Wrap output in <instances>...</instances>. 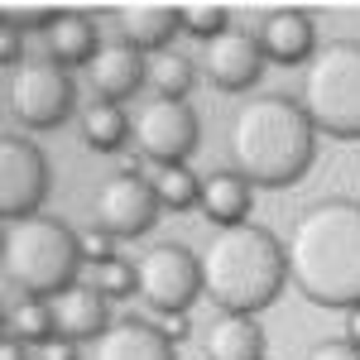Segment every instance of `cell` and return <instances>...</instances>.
Listing matches in <instances>:
<instances>
[{
	"mask_svg": "<svg viewBox=\"0 0 360 360\" xmlns=\"http://www.w3.org/2000/svg\"><path fill=\"white\" fill-rule=\"evenodd\" d=\"M5 106L29 130H58L77 111V82L68 68H58L49 58H39V63L29 58L5 77Z\"/></svg>",
	"mask_w": 360,
	"mask_h": 360,
	"instance_id": "8992f818",
	"label": "cell"
},
{
	"mask_svg": "<svg viewBox=\"0 0 360 360\" xmlns=\"http://www.w3.org/2000/svg\"><path fill=\"white\" fill-rule=\"evenodd\" d=\"M255 39H259L264 58L278 68H298V63L317 58V25L307 10H269L255 25Z\"/></svg>",
	"mask_w": 360,
	"mask_h": 360,
	"instance_id": "7c38bea8",
	"label": "cell"
},
{
	"mask_svg": "<svg viewBox=\"0 0 360 360\" xmlns=\"http://www.w3.org/2000/svg\"><path fill=\"white\" fill-rule=\"evenodd\" d=\"M288 278L312 307H360V202L322 197L288 236Z\"/></svg>",
	"mask_w": 360,
	"mask_h": 360,
	"instance_id": "6da1fadb",
	"label": "cell"
},
{
	"mask_svg": "<svg viewBox=\"0 0 360 360\" xmlns=\"http://www.w3.org/2000/svg\"><path fill=\"white\" fill-rule=\"evenodd\" d=\"M0 269L5 288L25 298H58L77 283L82 269V236L68 231L58 217H29V221H5L0 240Z\"/></svg>",
	"mask_w": 360,
	"mask_h": 360,
	"instance_id": "277c9868",
	"label": "cell"
},
{
	"mask_svg": "<svg viewBox=\"0 0 360 360\" xmlns=\"http://www.w3.org/2000/svg\"><path fill=\"white\" fill-rule=\"evenodd\" d=\"M202 255L178 240H159L139 259V298L159 317H188V307L202 298Z\"/></svg>",
	"mask_w": 360,
	"mask_h": 360,
	"instance_id": "52a82bcc",
	"label": "cell"
},
{
	"mask_svg": "<svg viewBox=\"0 0 360 360\" xmlns=\"http://www.w3.org/2000/svg\"><path fill=\"white\" fill-rule=\"evenodd\" d=\"M207 360H264V327L245 312H217L212 327L202 332Z\"/></svg>",
	"mask_w": 360,
	"mask_h": 360,
	"instance_id": "ac0fdd59",
	"label": "cell"
},
{
	"mask_svg": "<svg viewBox=\"0 0 360 360\" xmlns=\"http://www.w3.org/2000/svg\"><path fill=\"white\" fill-rule=\"evenodd\" d=\"M288 283V245L269 226H226L202 250V288L217 312L259 317Z\"/></svg>",
	"mask_w": 360,
	"mask_h": 360,
	"instance_id": "3957f363",
	"label": "cell"
},
{
	"mask_svg": "<svg viewBox=\"0 0 360 360\" xmlns=\"http://www.w3.org/2000/svg\"><path fill=\"white\" fill-rule=\"evenodd\" d=\"M111 259H120V255H115V236H106L101 226L82 231V264H96V269H106Z\"/></svg>",
	"mask_w": 360,
	"mask_h": 360,
	"instance_id": "4316f807",
	"label": "cell"
},
{
	"mask_svg": "<svg viewBox=\"0 0 360 360\" xmlns=\"http://www.w3.org/2000/svg\"><path fill=\"white\" fill-rule=\"evenodd\" d=\"M0 63L15 72L20 63H29L25 58V29H15V25H5V34H0Z\"/></svg>",
	"mask_w": 360,
	"mask_h": 360,
	"instance_id": "83f0119b",
	"label": "cell"
},
{
	"mask_svg": "<svg viewBox=\"0 0 360 360\" xmlns=\"http://www.w3.org/2000/svg\"><path fill=\"white\" fill-rule=\"evenodd\" d=\"M303 360H360V351L341 336V341H317V346H307Z\"/></svg>",
	"mask_w": 360,
	"mask_h": 360,
	"instance_id": "f1b7e54d",
	"label": "cell"
},
{
	"mask_svg": "<svg viewBox=\"0 0 360 360\" xmlns=\"http://www.w3.org/2000/svg\"><path fill=\"white\" fill-rule=\"evenodd\" d=\"M39 360H77V341H68V336H49V341L39 346Z\"/></svg>",
	"mask_w": 360,
	"mask_h": 360,
	"instance_id": "f546056e",
	"label": "cell"
},
{
	"mask_svg": "<svg viewBox=\"0 0 360 360\" xmlns=\"http://www.w3.org/2000/svg\"><path fill=\"white\" fill-rule=\"evenodd\" d=\"M231 159L259 188H293L317 159V125L293 96H255L231 120Z\"/></svg>",
	"mask_w": 360,
	"mask_h": 360,
	"instance_id": "7a4b0ae2",
	"label": "cell"
},
{
	"mask_svg": "<svg viewBox=\"0 0 360 360\" xmlns=\"http://www.w3.org/2000/svg\"><path fill=\"white\" fill-rule=\"evenodd\" d=\"M63 15V10H53V5H5V25H15V29H25V25H34V29H53V20Z\"/></svg>",
	"mask_w": 360,
	"mask_h": 360,
	"instance_id": "484cf974",
	"label": "cell"
},
{
	"mask_svg": "<svg viewBox=\"0 0 360 360\" xmlns=\"http://www.w3.org/2000/svg\"><path fill=\"white\" fill-rule=\"evenodd\" d=\"M44 49H49V63L58 68H91L96 58H101V25H96V15H86V10H63L53 20V29L44 34Z\"/></svg>",
	"mask_w": 360,
	"mask_h": 360,
	"instance_id": "9a60e30c",
	"label": "cell"
},
{
	"mask_svg": "<svg viewBox=\"0 0 360 360\" xmlns=\"http://www.w3.org/2000/svg\"><path fill=\"white\" fill-rule=\"evenodd\" d=\"M144 183L154 188L159 207H168V212L202 207V178L188 164H144Z\"/></svg>",
	"mask_w": 360,
	"mask_h": 360,
	"instance_id": "44dd1931",
	"label": "cell"
},
{
	"mask_svg": "<svg viewBox=\"0 0 360 360\" xmlns=\"http://www.w3.org/2000/svg\"><path fill=\"white\" fill-rule=\"evenodd\" d=\"M264 360H269V356H264Z\"/></svg>",
	"mask_w": 360,
	"mask_h": 360,
	"instance_id": "836d02e7",
	"label": "cell"
},
{
	"mask_svg": "<svg viewBox=\"0 0 360 360\" xmlns=\"http://www.w3.org/2000/svg\"><path fill=\"white\" fill-rule=\"evenodd\" d=\"M135 139V120L125 115V106L115 101H91L82 111V144L96 154H115Z\"/></svg>",
	"mask_w": 360,
	"mask_h": 360,
	"instance_id": "ffe728a7",
	"label": "cell"
},
{
	"mask_svg": "<svg viewBox=\"0 0 360 360\" xmlns=\"http://www.w3.org/2000/svg\"><path fill=\"white\" fill-rule=\"evenodd\" d=\"M91 72V86H96V101H125V96H135L139 86L149 82V58L135 53L130 44H106L101 58L86 68Z\"/></svg>",
	"mask_w": 360,
	"mask_h": 360,
	"instance_id": "e0dca14e",
	"label": "cell"
},
{
	"mask_svg": "<svg viewBox=\"0 0 360 360\" xmlns=\"http://www.w3.org/2000/svg\"><path fill=\"white\" fill-rule=\"evenodd\" d=\"M193 63L178 53V49H164V53H149V91L154 101H183L193 91Z\"/></svg>",
	"mask_w": 360,
	"mask_h": 360,
	"instance_id": "7402d4cb",
	"label": "cell"
},
{
	"mask_svg": "<svg viewBox=\"0 0 360 360\" xmlns=\"http://www.w3.org/2000/svg\"><path fill=\"white\" fill-rule=\"evenodd\" d=\"M0 360H29V341H20L15 332L0 336Z\"/></svg>",
	"mask_w": 360,
	"mask_h": 360,
	"instance_id": "4dcf8cb0",
	"label": "cell"
},
{
	"mask_svg": "<svg viewBox=\"0 0 360 360\" xmlns=\"http://www.w3.org/2000/svg\"><path fill=\"white\" fill-rule=\"evenodd\" d=\"M5 332H15L20 341H34V346H44L49 336H58L53 303H49V298H20V303L10 307V322H5Z\"/></svg>",
	"mask_w": 360,
	"mask_h": 360,
	"instance_id": "603a6c76",
	"label": "cell"
},
{
	"mask_svg": "<svg viewBox=\"0 0 360 360\" xmlns=\"http://www.w3.org/2000/svg\"><path fill=\"white\" fill-rule=\"evenodd\" d=\"M91 360H178V341L144 322V317H120L111 332L96 341V356Z\"/></svg>",
	"mask_w": 360,
	"mask_h": 360,
	"instance_id": "2e32d148",
	"label": "cell"
},
{
	"mask_svg": "<svg viewBox=\"0 0 360 360\" xmlns=\"http://www.w3.org/2000/svg\"><path fill=\"white\" fill-rule=\"evenodd\" d=\"M346 341L360 351V307H351V312H346Z\"/></svg>",
	"mask_w": 360,
	"mask_h": 360,
	"instance_id": "d6a6232c",
	"label": "cell"
},
{
	"mask_svg": "<svg viewBox=\"0 0 360 360\" xmlns=\"http://www.w3.org/2000/svg\"><path fill=\"white\" fill-rule=\"evenodd\" d=\"M96 288L106 293V298H135L139 293V264H130V259H111L106 269H96Z\"/></svg>",
	"mask_w": 360,
	"mask_h": 360,
	"instance_id": "d4e9b609",
	"label": "cell"
},
{
	"mask_svg": "<svg viewBox=\"0 0 360 360\" xmlns=\"http://www.w3.org/2000/svg\"><path fill=\"white\" fill-rule=\"evenodd\" d=\"M183 10V29L202 39V44H212V39H221L226 29H231V15H226V5H212V0H193V5H178Z\"/></svg>",
	"mask_w": 360,
	"mask_h": 360,
	"instance_id": "cb8c5ba5",
	"label": "cell"
},
{
	"mask_svg": "<svg viewBox=\"0 0 360 360\" xmlns=\"http://www.w3.org/2000/svg\"><path fill=\"white\" fill-rule=\"evenodd\" d=\"M135 144L144 164H188L202 144V125L183 101H149L135 115Z\"/></svg>",
	"mask_w": 360,
	"mask_h": 360,
	"instance_id": "9c48e42d",
	"label": "cell"
},
{
	"mask_svg": "<svg viewBox=\"0 0 360 360\" xmlns=\"http://www.w3.org/2000/svg\"><path fill=\"white\" fill-rule=\"evenodd\" d=\"M202 68L217 91H250V86L264 77L269 58L259 49L255 29H226L221 39L202 44Z\"/></svg>",
	"mask_w": 360,
	"mask_h": 360,
	"instance_id": "8fae6325",
	"label": "cell"
},
{
	"mask_svg": "<svg viewBox=\"0 0 360 360\" xmlns=\"http://www.w3.org/2000/svg\"><path fill=\"white\" fill-rule=\"evenodd\" d=\"M250 202H255V183L236 168H217L202 178V212L207 221H217V231L250 221Z\"/></svg>",
	"mask_w": 360,
	"mask_h": 360,
	"instance_id": "d6986e66",
	"label": "cell"
},
{
	"mask_svg": "<svg viewBox=\"0 0 360 360\" xmlns=\"http://www.w3.org/2000/svg\"><path fill=\"white\" fill-rule=\"evenodd\" d=\"M303 111L317 135L360 139V39H332L303 68Z\"/></svg>",
	"mask_w": 360,
	"mask_h": 360,
	"instance_id": "5b68a950",
	"label": "cell"
},
{
	"mask_svg": "<svg viewBox=\"0 0 360 360\" xmlns=\"http://www.w3.org/2000/svg\"><path fill=\"white\" fill-rule=\"evenodd\" d=\"M159 197L154 188L144 183V173L135 168H125V173H115L101 183V193H96V226L115 236V240H139L144 231H154L159 226Z\"/></svg>",
	"mask_w": 360,
	"mask_h": 360,
	"instance_id": "30bf717a",
	"label": "cell"
},
{
	"mask_svg": "<svg viewBox=\"0 0 360 360\" xmlns=\"http://www.w3.org/2000/svg\"><path fill=\"white\" fill-rule=\"evenodd\" d=\"M49 197V159L39 144H29L25 135L0 139V217L5 221H29L39 217Z\"/></svg>",
	"mask_w": 360,
	"mask_h": 360,
	"instance_id": "ba28073f",
	"label": "cell"
},
{
	"mask_svg": "<svg viewBox=\"0 0 360 360\" xmlns=\"http://www.w3.org/2000/svg\"><path fill=\"white\" fill-rule=\"evenodd\" d=\"M164 332L173 336V341H188V336H193V322H188V317H164Z\"/></svg>",
	"mask_w": 360,
	"mask_h": 360,
	"instance_id": "1f68e13d",
	"label": "cell"
},
{
	"mask_svg": "<svg viewBox=\"0 0 360 360\" xmlns=\"http://www.w3.org/2000/svg\"><path fill=\"white\" fill-rule=\"evenodd\" d=\"M53 303V322H58V336L68 341H101L111 332V298L96 288V283H72L68 293L49 298Z\"/></svg>",
	"mask_w": 360,
	"mask_h": 360,
	"instance_id": "4fadbf2b",
	"label": "cell"
},
{
	"mask_svg": "<svg viewBox=\"0 0 360 360\" xmlns=\"http://www.w3.org/2000/svg\"><path fill=\"white\" fill-rule=\"evenodd\" d=\"M111 25L120 29V44H130L135 53H164L173 34L183 29V10L178 5H120L111 10Z\"/></svg>",
	"mask_w": 360,
	"mask_h": 360,
	"instance_id": "5bb4252c",
	"label": "cell"
}]
</instances>
